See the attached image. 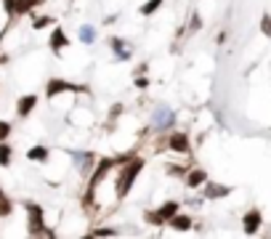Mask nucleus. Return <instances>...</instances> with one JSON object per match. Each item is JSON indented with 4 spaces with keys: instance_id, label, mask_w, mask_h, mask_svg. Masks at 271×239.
<instances>
[{
    "instance_id": "3",
    "label": "nucleus",
    "mask_w": 271,
    "mask_h": 239,
    "mask_svg": "<svg viewBox=\"0 0 271 239\" xmlns=\"http://www.w3.org/2000/svg\"><path fill=\"white\" fill-rule=\"evenodd\" d=\"M24 207V213H27V234L29 236H56L53 229H48L45 226V210H43V205L40 202H22Z\"/></svg>"
},
{
    "instance_id": "1",
    "label": "nucleus",
    "mask_w": 271,
    "mask_h": 239,
    "mask_svg": "<svg viewBox=\"0 0 271 239\" xmlns=\"http://www.w3.org/2000/svg\"><path fill=\"white\" fill-rule=\"evenodd\" d=\"M143 168H147V159L138 157V154L131 159V162L120 165L117 181H115V197H117V199H125L128 194H131V189H133V183H136V178L141 175Z\"/></svg>"
},
{
    "instance_id": "19",
    "label": "nucleus",
    "mask_w": 271,
    "mask_h": 239,
    "mask_svg": "<svg viewBox=\"0 0 271 239\" xmlns=\"http://www.w3.org/2000/svg\"><path fill=\"white\" fill-rule=\"evenodd\" d=\"M13 162V146L8 141H0V168H11Z\"/></svg>"
},
{
    "instance_id": "12",
    "label": "nucleus",
    "mask_w": 271,
    "mask_h": 239,
    "mask_svg": "<svg viewBox=\"0 0 271 239\" xmlns=\"http://www.w3.org/2000/svg\"><path fill=\"white\" fill-rule=\"evenodd\" d=\"M72 159H75V168L80 170V173H93V168H96V162H99V157H96L93 152H72Z\"/></svg>"
},
{
    "instance_id": "27",
    "label": "nucleus",
    "mask_w": 271,
    "mask_h": 239,
    "mask_svg": "<svg viewBox=\"0 0 271 239\" xmlns=\"http://www.w3.org/2000/svg\"><path fill=\"white\" fill-rule=\"evenodd\" d=\"M165 173H170V175H178V178L184 181V175L189 173L186 168H181V165H165Z\"/></svg>"
},
{
    "instance_id": "29",
    "label": "nucleus",
    "mask_w": 271,
    "mask_h": 239,
    "mask_svg": "<svg viewBox=\"0 0 271 239\" xmlns=\"http://www.w3.org/2000/svg\"><path fill=\"white\" fill-rule=\"evenodd\" d=\"M3 11L11 16V19H16V0H3Z\"/></svg>"
},
{
    "instance_id": "5",
    "label": "nucleus",
    "mask_w": 271,
    "mask_h": 239,
    "mask_svg": "<svg viewBox=\"0 0 271 239\" xmlns=\"http://www.w3.org/2000/svg\"><path fill=\"white\" fill-rule=\"evenodd\" d=\"M88 88H83V85H75V83H69V80H64V77H51L45 83V99H56V96H61V93H85Z\"/></svg>"
},
{
    "instance_id": "9",
    "label": "nucleus",
    "mask_w": 271,
    "mask_h": 239,
    "mask_svg": "<svg viewBox=\"0 0 271 239\" xmlns=\"http://www.w3.org/2000/svg\"><path fill=\"white\" fill-rule=\"evenodd\" d=\"M38 101H40L38 93H24V96H19V101H16V117H19V120H27L32 112H35Z\"/></svg>"
},
{
    "instance_id": "28",
    "label": "nucleus",
    "mask_w": 271,
    "mask_h": 239,
    "mask_svg": "<svg viewBox=\"0 0 271 239\" xmlns=\"http://www.w3.org/2000/svg\"><path fill=\"white\" fill-rule=\"evenodd\" d=\"M133 85H136L138 90H147V88H149V77H147V75H136Z\"/></svg>"
},
{
    "instance_id": "14",
    "label": "nucleus",
    "mask_w": 271,
    "mask_h": 239,
    "mask_svg": "<svg viewBox=\"0 0 271 239\" xmlns=\"http://www.w3.org/2000/svg\"><path fill=\"white\" fill-rule=\"evenodd\" d=\"M205 183H207V170H202V168H191L184 175V186L186 189H202Z\"/></svg>"
},
{
    "instance_id": "8",
    "label": "nucleus",
    "mask_w": 271,
    "mask_h": 239,
    "mask_svg": "<svg viewBox=\"0 0 271 239\" xmlns=\"http://www.w3.org/2000/svg\"><path fill=\"white\" fill-rule=\"evenodd\" d=\"M261 229H263V213L258 210V207H250V210L242 215V231L247 236H252V234H258Z\"/></svg>"
},
{
    "instance_id": "25",
    "label": "nucleus",
    "mask_w": 271,
    "mask_h": 239,
    "mask_svg": "<svg viewBox=\"0 0 271 239\" xmlns=\"http://www.w3.org/2000/svg\"><path fill=\"white\" fill-rule=\"evenodd\" d=\"M11 133H13V125L8 120H0V141H8Z\"/></svg>"
},
{
    "instance_id": "23",
    "label": "nucleus",
    "mask_w": 271,
    "mask_h": 239,
    "mask_svg": "<svg viewBox=\"0 0 271 239\" xmlns=\"http://www.w3.org/2000/svg\"><path fill=\"white\" fill-rule=\"evenodd\" d=\"M11 213H13V202L6 194H0V218H8Z\"/></svg>"
},
{
    "instance_id": "30",
    "label": "nucleus",
    "mask_w": 271,
    "mask_h": 239,
    "mask_svg": "<svg viewBox=\"0 0 271 239\" xmlns=\"http://www.w3.org/2000/svg\"><path fill=\"white\" fill-rule=\"evenodd\" d=\"M122 112H125V106H122V104H115V106H112V109H109V120H112V122H115V120H117V117L122 115Z\"/></svg>"
},
{
    "instance_id": "17",
    "label": "nucleus",
    "mask_w": 271,
    "mask_h": 239,
    "mask_svg": "<svg viewBox=\"0 0 271 239\" xmlns=\"http://www.w3.org/2000/svg\"><path fill=\"white\" fill-rule=\"evenodd\" d=\"M77 38H80V43H83V45H93L96 38H99V32H96L93 24H83V27L77 29Z\"/></svg>"
},
{
    "instance_id": "11",
    "label": "nucleus",
    "mask_w": 271,
    "mask_h": 239,
    "mask_svg": "<svg viewBox=\"0 0 271 239\" xmlns=\"http://www.w3.org/2000/svg\"><path fill=\"white\" fill-rule=\"evenodd\" d=\"M48 48H51L53 56H61L64 48H69V35L61 27H53L51 29V38H48Z\"/></svg>"
},
{
    "instance_id": "16",
    "label": "nucleus",
    "mask_w": 271,
    "mask_h": 239,
    "mask_svg": "<svg viewBox=\"0 0 271 239\" xmlns=\"http://www.w3.org/2000/svg\"><path fill=\"white\" fill-rule=\"evenodd\" d=\"M27 159L29 162H48V159H51V149L48 146H43V143H38V146H29L27 149Z\"/></svg>"
},
{
    "instance_id": "6",
    "label": "nucleus",
    "mask_w": 271,
    "mask_h": 239,
    "mask_svg": "<svg viewBox=\"0 0 271 239\" xmlns=\"http://www.w3.org/2000/svg\"><path fill=\"white\" fill-rule=\"evenodd\" d=\"M173 122H175V112L170 106H165V104H159L154 109V115H152V127H154V131H159V133H165Z\"/></svg>"
},
{
    "instance_id": "31",
    "label": "nucleus",
    "mask_w": 271,
    "mask_h": 239,
    "mask_svg": "<svg viewBox=\"0 0 271 239\" xmlns=\"http://www.w3.org/2000/svg\"><path fill=\"white\" fill-rule=\"evenodd\" d=\"M0 194H3V186H0Z\"/></svg>"
},
{
    "instance_id": "4",
    "label": "nucleus",
    "mask_w": 271,
    "mask_h": 239,
    "mask_svg": "<svg viewBox=\"0 0 271 239\" xmlns=\"http://www.w3.org/2000/svg\"><path fill=\"white\" fill-rule=\"evenodd\" d=\"M175 213H181V202L175 199H168L157 207V210H147V215H143V220L152 223V226H168V223L173 220Z\"/></svg>"
},
{
    "instance_id": "10",
    "label": "nucleus",
    "mask_w": 271,
    "mask_h": 239,
    "mask_svg": "<svg viewBox=\"0 0 271 239\" xmlns=\"http://www.w3.org/2000/svg\"><path fill=\"white\" fill-rule=\"evenodd\" d=\"M202 194H205V199H210V202H215V199H226V197L231 194V186L207 178V183L202 186Z\"/></svg>"
},
{
    "instance_id": "24",
    "label": "nucleus",
    "mask_w": 271,
    "mask_h": 239,
    "mask_svg": "<svg viewBox=\"0 0 271 239\" xmlns=\"http://www.w3.org/2000/svg\"><path fill=\"white\" fill-rule=\"evenodd\" d=\"M120 231L117 229H112V226H96L91 229V236H117Z\"/></svg>"
},
{
    "instance_id": "22",
    "label": "nucleus",
    "mask_w": 271,
    "mask_h": 239,
    "mask_svg": "<svg viewBox=\"0 0 271 239\" xmlns=\"http://www.w3.org/2000/svg\"><path fill=\"white\" fill-rule=\"evenodd\" d=\"M56 24V19L53 16H32V29H45V27H53Z\"/></svg>"
},
{
    "instance_id": "21",
    "label": "nucleus",
    "mask_w": 271,
    "mask_h": 239,
    "mask_svg": "<svg viewBox=\"0 0 271 239\" xmlns=\"http://www.w3.org/2000/svg\"><path fill=\"white\" fill-rule=\"evenodd\" d=\"M200 29H202V16L197 11H191V22L181 29V35H194V32H200Z\"/></svg>"
},
{
    "instance_id": "26",
    "label": "nucleus",
    "mask_w": 271,
    "mask_h": 239,
    "mask_svg": "<svg viewBox=\"0 0 271 239\" xmlns=\"http://www.w3.org/2000/svg\"><path fill=\"white\" fill-rule=\"evenodd\" d=\"M261 32L266 38H271V13H263L261 16Z\"/></svg>"
},
{
    "instance_id": "20",
    "label": "nucleus",
    "mask_w": 271,
    "mask_h": 239,
    "mask_svg": "<svg viewBox=\"0 0 271 239\" xmlns=\"http://www.w3.org/2000/svg\"><path fill=\"white\" fill-rule=\"evenodd\" d=\"M162 3H165V0H147V3L138 6V13L141 16H154L159 8H162Z\"/></svg>"
},
{
    "instance_id": "7",
    "label": "nucleus",
    "mask_w": 271,
    "mask_h": 239,
    "mask_svg": "<svg viewBox=\"0 0 271 239\" xmlns=\"http://www.w3.org/2000/svg\"><path fill=\"white\" fill-rule=\"evenodd\" d=\"M162 146H168V149L175 152V154H191V141H189V136L181 133V131H175V133L165 136Z\"/></svg>"
},
{
    "instance_id": "2",
    "label": "nucleus",
    "mask_w": 271,
    "mask_h": 239,
    "mask_svg": "<svg viewBox=\"0 0 271 239\" xmlns=\"http://www.w3.org/2000/svg\"><path fill=\"white\" fill-rule=\"evenodd\" d=\"M112 168H117V157H101L99 162H96V168H93V173H91V178H88V189H85V194H83V205H85V207H93L96 191H99L101 181L109 175Z\"/></svg>"
},
{
    "instance_id": "15",
    "label": "nucleus",
    "mask_w": 271,
    "mask_h": 239,
    "mask_svg": "<svg viewBox=\"0 0 271 239\" xmlns=\"http://www.w3.org/2000/svg\"><path fill=\"white\" fill-rule=\"evenodd\" d=\"M170 229H175L178 234H186V231H191L194 229V220H191V215H186V213H175L173 215V220L168 223Z\"/></svg>"
},
{
    "instance_id": "18",
    "label": "nucleus",
    "mask_w": 271,
    "mask_h": 239,
    "mask_svg": "<svg viewBox=\"0 0 271 239\" xmlns=\"http://www.w3.org/2000/svg\"><path fill=\"white\" fill-rule=\"evenodd\" d=\"M45 0H16V16H27L35 8H40Z\"/></svg>"
},
{
    "instance_id": "13",
    "label": "nucleus",
    "mask_w": 271,
    "mask_h": 239,
    "mask_svg": "<svg viewBox=\"0 0 271 239\" xmlns=\"http://www.w3.org/2000/svg\"><path fill=\"white\" fill-rule=\"evenodd\" d=\"M106 43H109V48H112V53H115V59H117V61H128V59L133 56V53H131V45H128V43H125L122 38L112 35V38H109Z\"/></svg>"
}]
</instances>
